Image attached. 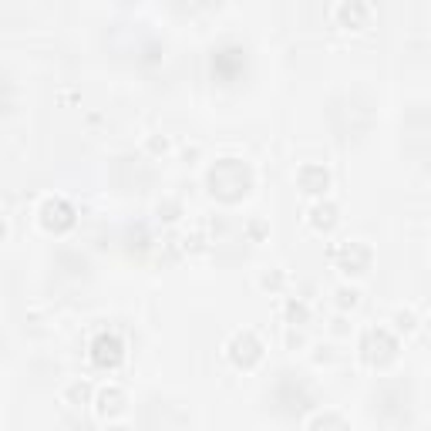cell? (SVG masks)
<instances>
[{
  "instance_id": "cell-7",
  "label": "cell",
  "mask_w": 431,
  "mask_h": 431,
  "mask_svg": "<svg viewBox=\"0 0 431 431\" xmlns=\"http://www.w3.org/2000/svg\"><path fill=\"white\" fill-rule=\"evenodd\" d=\"M297 182H300V189L307 196H324L330 186V172L324 165H304L300 172H297Z\"/></svg>"
},
{
  "instance_id": "cell-5",
  "label": "cell",
  "mask_w": 431,
  "mask_h": 431,
  "mask_svg": "<svg viewBox=\"0 0 431 431\" xmlns=\"http://www.w3.org/2000/svg\"><path fill=\"white\" fill-rule=\"evenodd\" d=\"M91 361L105 371L118 368V364L125 361V344H122V337H115V334H98L95 344H91Z\"/></svg>"
},
{
  "instance_id": "cell-11",
  "label": "cell",
  "mask_w": 431,
  "mask_h": 431,
  "mask_svg": "<svg viewBox=\"0 0 431 431\" xmlns=\"http://www.w3.org/2000/svg\"><path fill=\"white\" fill-rule=\"evenodd\" d=\"M310 431H351L347 428V421L341 418V415H317V418L310 421Z\"/></svg>"
},
{
  "instance_id": "cell-8",
  "label": "cell",
  "mask_w": 431,
  "mask_h": 431,
  "mask_svg": "<svg viewBox=\"0 0 431 431\" xmlns=\"http://www.w3.org/2000/svg\"><path fill=\"white\" fill-rule=\"evenodd\" d=\"M310 226L320 229V233H330L337 226V206L334 203H317L310 209Z\"/></svg>"
},
{
  "instance_id": "cell-18",
  "label": "cell",
  "mask_w": 431,
  "mask_h": 431,
  "mask_svg": "<svg viewBox=\"0 0 431 431\" xmlns=\"http://www.w3.org/2000/svg\"><path fill=\"white\" fill-rule=\"evenodd\" d=\"M108 431H128V428H108Z\"/></svg>"
},
{
  "instance_id": "cell-2",
  "label": "cell",
  "mask_w": 431,
  "mask_h": 431,
  "mask_svg": "<svg viewBox=\"0 0 431 431\" xmlns=\"http://www.w3.org/2000/svg\"><path fill=\"white\" fill-rule=\"evenodd\" d=\"M361 354H364V361H368L371 368H384V364H391L394 357H398V341H394L391 330L371 327L364 334V341H361Z\"/></svg>"
},
{
  "instance_id": "cell-16",
  "label": "cell",
  "mask_w": 431,
  "mask_h": 431,
  "mask_svg": "<svg viewBox=\"0 0 431 431\" xmlns=\"http://www.w3.org/2000/svg\"><path fill=\"white\" fill-rule=\"evenodd\" d=\"M280 283H283V277H280V273H267V277H263V287H273V290H277Z\"/></svg>"
},
{
  "instance_id": "cell-6",
  "label": "cell",
  "mask_w": 431,
  "mask_h": 431,
  "mask_svg": "<svg viewBox=\"0 0 431 431\" xmlns=\"http://www.w3.org/2000/svg\"><path fill=\"white\" fill-rule=\"evenodd\" d=\"M337 267L347 273V277H361L371 270V250L364 243H344L337 250Z\"/></svg>"
},
{
  "instance_id": "cell-14",
  "label": "cell",
  "mask_w": 431,
  "mask_h": 431,
  "mask_svg": "<svg viewBox=\"0 0 431 431\" xmlns=\"http://www.w3.org/2000/svg\"><path fill=\"white\" fill-rule=\"evenodd\" d=\"M337 304H341L344 310H347V307H357V290H354V287H341V290H337Z\"/></svg>"
},
{
  "instance_id": "cell-9",
  "label": "cell",
  "mask_w": 431,
  "mask_h": 431,
  "mask_svg": "<svg viewBox=\"0 0 431 431\" xmlns=\"http://www.w3.org/2000/svg\"><path fill=\"white\" fill-rule=\"evenodd\" d=\"M125 408V391L122 388H105L102 394H98V411L102 415H118Z\"/></svg>"
},
{
  "instance_id": "cell-12",
  "label": "cell",
  "mask_w": 431,
  "mask_h": 431,
  "mask_svg": "<svg viewBox=\"0 0 431 431\" xmlns=\"http://www.w3.org/2000/svg\"><path fill=\"white\" fill-rule=\"evenodd\" d=\"M287 320H290L293 327H297V324H307V320H310V307H307L304 300H290V304H287Z\"/></svg>"
},
{
  "instance_id": "cell-13",
  "label": "cell",
  "mask_w": 431,
  "mask_h": 431,
  "mask_svg": "<svg viewBox=\"0 0 431 431\" xmlns=\"http://www.w3.org/2000/svg\"><path fill=\"white\" fill-rule=\"evenodd\" d=\"M88 398H91V388L85 381H78V384L68 388V401H71V405H88Z\"/></svg>"
},
{
  "instance_id": "cell-17",
  "label": "cell",
  "mask_w": 431,
  "mask_h": 431,
  "mask_svg": "<svg viewBox=\"0 0 431 431\" xmlns=\"http://www.w3.org/2000/svg\"><path fill=\"white\" fill-rule=\"evenodd\" d=\"M169 149V142L165 139H152V152H165Z\"/></svg>"
},
{
  "instance_id": "cell-1",
  "label": "cell",
  "mask_w": 431,
  "mask_h": 431,
  "mask_svg": "<svg viewBox=\"0 0 431 431\" xmlns=\"http://www.w3.org/2000/svg\"><path fill=\"white\" fill-rule=\"evenodd\" d=\"M206 186L216 199L223 203H240L246 192L253 189V169L240 159H219V162L206 172Z\"/></svg>"
},
{
  "instance_id": "cell-15",
  "label": "cell",
  "mask_w": 431,
  "mask_h": 431,
  "mask_svg": "<svg viewBox=\"0 0 431 431\" xmlns=\"http://www.w3.org/2000/svg\"><path fill=\"white\" fill-rule=\"evenodd\" d=\"M394 324H398V330H415L418 324H415V314L411 310H401L398 317H394Z\"/></svg>"
},
{
  "instance_id": "cell-10",
  "label": "cell",
  "mask_w": 431,
  "mask_h": 431,
  "mask_svg": "<svg viewBox=\"0 0 431 431\" xmlns=\"http://www.w3.org/2000/svg\"><path fill=\"white\" fill-rule=\"evenodd\" d=\"M368 14H371L368 4H341V7H337V17H341L344 24H351V27L364 24V17H368Z\"/></svg>"
},
{
  "instance_id": "cell-4",
  "label": "cell",
  "mask_w": 431,
  "mask_h": 431,
  "mask_svg": "<svg viewBox=\"0 0 431 431\" xmlns=\"http://www.w3.org/2000/svg\"><path fill=\"white\" fill-rule=\"evenodd\" d=\"M41 226L48 229V233H64V229L75 226V209L68 199L61 196H54V199H44L41 206Z\"/></svg>"
},
{
  "instance_id": "cell-3",
  "label": "cell",
  "mask_w": 431,
  "mask_h": 431,
  "mask_svg": "<svg viewBox=\"0 0 431 431\" xmlns=\"http://www.w3.org/2000/svg\"><path fill=\"white\" fill-rule=\"evenodd\" d=\"M229 361L236 364V368L250 371L256 368L260 361H263V344L256 337L253 330H240V334H233V341H229Z\"/></svg>"
}]
</instances>
